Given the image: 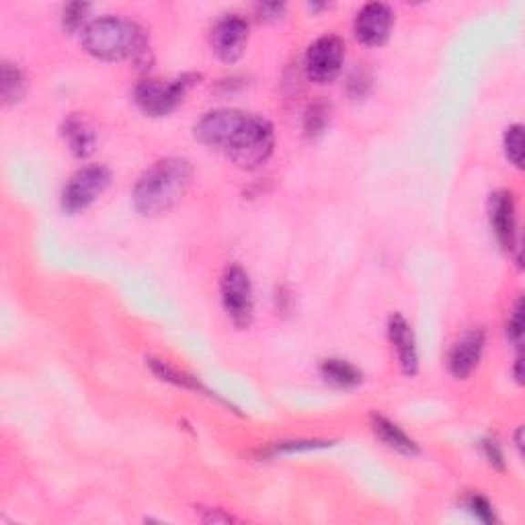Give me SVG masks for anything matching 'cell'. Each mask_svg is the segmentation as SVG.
Returning <instances> with one entry per match:
<instances>
[{
    "mask_svg": "<svg viewBox=\"0 0 525 525\" xmlns=\"http://www.w3.org/2000/svg\"><path fill=\"white\" fill-rule=\"evenodd\" d=\"M195 138L220 152L238 169L254 170L265 164L275 148L273 126L261 115L241 109H216L195 123Z\"/></svg>",
    "mask_w": 525,
    "mask_h": 525,
    "instance_id": "obj_1",
    "label": "cell"
},
{
    "mask_svg": "<svg viewBox=\"0 0 525 525\" xmlns=\"http://www.w3.org/2000/svg\"><path fill=\"white\" fill-rule=\"evenodd\" d=\"M193 179V167L180 156L156 160L136 180L131 201L142 216H160L183 200Z\"/></svg>",
    "mask_w": 525,
    "mask_h": 525,
    "instance_id": "obj_2",
    "label": "cell"
},
{
    "mask_svg": "<svg viewBox=\"0 0 525 525\" xmlns=\"http://www.w3.org/2000/svg\"><path fill=\"white\" fill-rule=\"evenodd\" d=\"M82 47L103 62L136 60L146 54L148 39L138 23L123 16H101L82 29Z\"/></svg>",
    "mask_w": 525,
    "mask_h": 525,
    "instance_id": "obj_3",
    "label": "cell"
},
{
    "mask_svg": "<svg viewBox=\"0 0 525 525\" xmlns=\"http://www.w3.org/2000/svg\"><path fill=\"white\" fill-rule=\"evenodd\" d=\"M200 78V74H183V77L172 80L146 78L136 87L134 101L139 111L150 115V118H164L183 103L189 88Z\"/></svg>",
    "mask_w": 525,
    "mask_h": 525,
    "instance_id": "obj_4",
    "label": "cell"
},
{
    "mask_svg": "<svg viewBox=\"0 0 525 525\" xmlns=\"http://www.w3.org/2000/svg\"><path fill=\"white\" fill-rule=\"evenodd\" d=\"M111 183V170L103 164H88L74 172L62 189V208L68 213L88 210Z\"/></svg>",
    "mask_w": 525,
    "mask_h": 525,
    "instance_id": "obj_5",
    "label": "cell"
},
{
    "mask_svg": "<svg viewBox=\"0 0 525 525\" xmlns=\"http://www.w3.org/2000/svg\"><path fill=\"white\" fill-rule=\"evenodd\" d=\"M221 304L228 318L232 320L236 328H249L254 316V298H252V283L251 277L241 265L226 267L224 275L220 282Z\"/></svg>",
    "mask_w": 525,
    "mask_h": 525,
    "instance_id": "obj_6",
    "label": "cell"
},
{
    "mask_svg": "<svg viewBox=\"0 0 525 525\" xmlns=\"http://www.w3.org/2000/svg\"><path fill=\"white\" fill-rule=\"evenodd\" d=\"M345 62V44L341 37L336 36H324L318 37L314 44L308 47L306 60H304V68H306V77L316 82V85H328L343 70Z\"/></svg>",
    "mask_w": 525,
    "mask_h": 525,
    "instance_id": "obj_7",
    "label": "cell"
},
{
    "mask_svg": "<svg viewBox=\"0 0 525 525\" xmlns=\"http://www.w3.org/2000/svg\"><path fill=\"white\" fill-rule=\"evenodd\" d=\"M210 44L213 54L221 62L232 64L241 60L246 44H249V21L242 15H224L213 25L210 33Z\"/></svg>",
    "mask_w": 525,
    "mask_h": 525,
    "instance_id": "obj_8",
    "label": "cell"
},
{
    "mask_svg": "<svg viewBox=\"0 0 525 525\" xmlns=\"http://www.w3.org/2000/svg\"><path fill=\"white\" fill-rule=\"evenodd\" d=\"M392 25L394 13L388 5L369 3L357 13L355 23H353V31H355V37L361 44L377 47L388 41Z\"/></svg>",
    "mask_w": 525,
    "mask_h": 525,
    "instance_id": "obj_9",
    "label": "cell"
},
{
    "mask_svg": "<svg viewBox=\"0 0 525 525\" xmlns=\"http://www.w3.org/2000/svg\"><path fill=\"white\" fill-rule=\"evenodd\" d=\"M482 349H484V331H480V328H470V331H466L449 351L448 357L449 374L454 376L456 380H466V377L474 372L476 365L480 364Z\"/></svg>",
    "mask_w": 525,
    "mask_h": 525,
    "instance_id": "obj_10",
    "label": "cell"
},
{
    "mask_svg": "<svg viewBox=\"0 0 525 525\" xmlns=\"http://www.w3.org/2000/svg\"><path fill=\"white\" fill-rule=\"evenodd\" d=\"M490 228L497 241L507 251H513L517 241V220H515V200L511 191H497L490 195L489 203Z\"/></svg>",
    "mask_w": 525,
    "mask_h": 525,
    "instance_id": "obj_11",
    "label": "cell"
},
{
    "mask_svg": "<svg viewBox=\"0 0 525 525\" xmlns=\"http://www.w3.org/2000/svg\"><path fill=\"white\" fill-rule=\"evenodd\" d=\"M388 336L394 351L398 355V364L402 367V372L407 376H417L418 372V349H417V339L413 333V326L407 323L405 316L394 314L388 320Z\"/></svg>",
    "mask_w": 525,
    "mask_h": 525,
    "instance_id": "obj_12",
    "label": "cell"
},
{
    "mask_svg": "<svg viewBox=\"0 0 525 525\" xmlns=\"http://www.w3.org/2000/svg\"><path fill=\"white\" fill-rule=\"evenodd\" d=\"M62 136L68 144V150L77 156V159H87L95 152L97 146V134L95 129L88 126L87 119L80 115H70L62 126Z\"/></svg>",
    "mask_w": 525,
    "mask_h": 525,
    "instance_id": "obj_13",
    "label": "cell"
},
{
    "mask_svg": "<svg viewBox=\"0 0 525 525\" xmlns=\"http://www.w3.org/2000/svg\"><path fill=\"white\" fill-rule=\"evenodd\" d=\"M372 429L380 438L386 446L400 451L405 456H418L421 449H418L417 441L410 439L408 435L400 429L396 423H392L390 418H386L382 415H372Z\"/></svg>",
    "mask_w": 525,
    "mask_h": 525,
    "instance_id": "obj_14",
    "label": "cell"
},
{
    "mask_svg": "<svg viewBox=\"0 0 525 525\" xmlns=\"http://www.w3.org/2000/svg\"><path fill=\"white\" fill-rule=\"evenodd\" d=\"M320 374H323L328 384L345 390L357 388V386L364 382V374L345 359H324L323 364H320Z\"/></svg>",
    "mask_w": 525,
    "mask_h": 525,
    "instance_id": "obj_15",
    "label": "cell"
},
{
    "mask_svg": "<svg viewBox=\"0 0 525 525\" xmlns=\"http://www.w3.org/2000/svg\"><path fill=\"white\" fill-rule=\"evenodd\" d=\"M0 78H3L0 87H3L5 105L19 103L25 95V87H27L23 70L13 62H3V77Z\"/></svg>",
    "mask_w": 525,
    "mask_h": 525,
    "instance_id": "obj_16",
    "label": "cell"
},
{
    "mask_svg": "<svg viewBox=\"0 0 525 525\" xmlns=\"http://www.w3.org/2000/svg\"><path fill=\"white\" fill-rule=\"evenodd\" d=\"M148 364H150L152 372L160 377L164 382H170L175 386H180V388H187V390H197V392H208L203 388V386L195 380L193 376L179 372V369L170 367L169 364H164L160 359H148Z\"/></svg>",
    "mask_w": 525,
    "mask_h": 525,
    "instance_id": "obj_17",
    "label": "cell"
},
{
    "mask_svg": "<svg viewBox=\"0 0 525 525\" xmlns=\"http://www.w3.org/2000/svg\"><path fill=\"white\" fill-rule=\"evenodd\" d=\"M328 119H331V111H328V107L324 103L310 105L306 118H304V131H306V136L318 138L320 134H324Z\"/></svg>",
    "mask_w": 525,
    "mask_h": 525,
    "instance_id": "obj_18",
    "label": "cell"
},
{
    "mask_svg": "<svg viewBox=\"0 0 525 525\" xmlns=\"http://www.w3.org/2000/svg\"><path fill=\"white\" fill-rule=\"evenodd\" d=\"M505 154L513 167H523V128L520 123L505 131Z\"/></svg>",
    "mask_w": 525,
    "mask_h": 525,
    "instance_id": "obj_19",
    "label": "cell"
},
{
    "mask_svg": "<svg viewBox=\"0 0 525 525\" xmlns=\"http://www.w3.org/2000/svg\"><path fill=\"white\" fill-rule=\"evenodd\" d=\"M88 5H82V3H72L64 8V15H62V21H64V29L66 31H78L80 27L85 29V19H87V13H88Z\"/></svg>",
    "mask_w": 525,
    "mask_h": 525,
    "instance_id": "obj_20",
    "label": "cell"
},
{
    "mask_svg": "<svg viewBox=\"0 0 525 525\" xmlns=\"http://www.w3.org/2000/svg\"><path fill=\"white\" fill-rule=\"evenodd\" d=\"M521 335H523V300L520 298L515 302V308L511 310V316H509L507 336H509V341H513V345L520 347Z\"/></svg>",
    "mask_w": 525,
    "mask_h": 525,
    "instance_id": "obj_21",
    "label": "cell"
},
{
    "mask_svg": "<svg viewBox=\"0 0 525 525\" xmlns=\"http://www.w3.org/2000/svg\"><path fill=\"white\" fill-rule=\"evenodd\" d=\"M326 446H331V441H283L273 449V454H293V451H310Z\"/></svg>",
    "mask_w": 525,
    "mask_h": 525,
    "instance_id": "obj_22",
    "label": "cell"
},
{
    "mask_svg": "<svg viewBox=\"0 0 525 525\" xmlns=\"http://www.w3.org/2000/svg\"><path fill=\"white\" fill-rule=\"evenodd\" d=\"M468 509H470V511L484 523L495 521V511H492V507H490V503H489L487 499H482L479 495L470 497V499H468Z\"/></svg>",
    "mask_w": 525,
    "mask_h": 525,
    "instance_id": "obj_23",
    "label": "cell"
},
{
    "mask_svg": "<svg viewBox=\"0 0 525 525\" xmlns=\"http://www.w3.org/2000/svg\"><path fill=\"white\" fill-rule=\"evenodd\" d=\"M257 16H259V21H265V23H273V21H279L283 16L285 13V5H279V3H262V5H257Z\"/></svg>",
    "mask_w": 525,
    "mask_h": 525,
    "instance_id": "obj_24",
    "label": "cell"
},
{
    "mask_svg": "<svg viewBox=\"0 0 525 525\" xmlns=\"http://www.w3.org/2000/svg\"><path fill=\"white\" fill-rule=\"evenodd\" d=\"M484 454H487V459L492 466L499 468V470H503L505 459H503V451H500L497 441H492V439L484 441Z\"/></svg>",
    "mask_w": 525,
    "mask_h": 525,
    "instance_id": "obj_25",
    "label": "cell"
},
{
    "mask_svg": "<svg viewBox=\"0 0 525 525\" xmlns=\"http://www.w3.org/2000/svg\"><path fill=\"white\" fill-rule=\"evenodd\" d=\"M205 521H208V523H230V521H234V520H232V517H230V515L220 513V509H218L216 513L210 511V515L205 517Z\"/></svg>",
    "mask_w": 525,
    "mask_h": 525,
    "instance_id": "obj_26",
    "label": "cell"
},
{
    "mask_svg": "<svg viewBox=\"0 0 525 525\" xmlns=\"http://www.w3.org/2000/svg\"><path fill=\"white\" fill-rule=\"evenodd\" d=\"M515 380L517 382H523V377H521V357H517V364H515Z\"/></svg>",
    "mask_w": 525,
    "mask_h": 525,
    "instance_id": "obj_27",
    "label": "cell"
}]
</instances>
